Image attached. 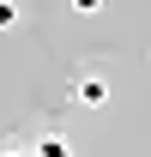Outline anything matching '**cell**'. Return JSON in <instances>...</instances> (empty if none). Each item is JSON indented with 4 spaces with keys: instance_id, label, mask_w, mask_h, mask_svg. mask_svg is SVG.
<instances>
[{
    "instance_id": "cell-3",
    "label": "cell",
    "mask_w": 151,
    "mask_h": 157,
    "mask_svg": "<svg viewBox=\"0 0 151 157\" xmlns=\"http://www.w3.org/2000/svg\"><path fill=\"white\" fill-rule=\"evenodd\" d=\"M18 18H24V12H18V0H0V30H12Z\"/></svg>"
},
{
    "instance_id": "cell-1",
    "label": "cell",
    "mask_w": 151,
    "mask_h": 157,
    "mask_svg": "<svg viewBox=\"0 0 151 157\" xmlns=\"http://www.w3.org/2000/svg\"><path fill=\"white\" fill-rule=\"evenodd\" d=\"M73 103L79 109H103V103H109V78L103 73H79L73 78Z\"/></svg>"
},
{
    "instance_id": "cell-4",
    "label": "cell",
    "mask_w": 151,
    "mask_h": 157,
    "mask_svg": "<svg viewBox=\"0 0 151 157\" xmlns=\"http://www.w3.org/2000/svg\"><path fill=\"white\" fill-rule=\"evenodd\" d=\"M97 6H103V0H73V12H97Z\"/></svg>"
},
{
    "instance_id": "cell-5",
    "label": "cell",
    "mask_w": 151,
    "mask_h": 157,
    "mask_svg": "<svg viewBox=\"0 0 151 157\" xmlns=\"http://www.w3.org/2000/svg\"><path fill=\"white\" fill-rule=\"evenodd\" d=\"M0 157H37V151H0Z\"/></svg>"
},
{
    "instance_id": "cell-2",
    "label": "cell",
    "mask_w": 151,
    "mask_h": 157,
    "mask_svg": "<svg viewBox=\"0 0 151 157\" xmlns=\"http://www.w3.org/2000/svg\"><path fill=\"white\" fill-rule=\"evenodd\" d=\"M30 151H37V157H73V139H67V133H42Z\"/></svg>"
}]
</instances>
